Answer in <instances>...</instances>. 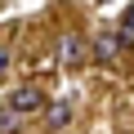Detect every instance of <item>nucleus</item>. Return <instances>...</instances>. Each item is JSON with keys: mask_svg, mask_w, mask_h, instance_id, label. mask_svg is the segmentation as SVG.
I'll list each match as a JSON object with an SVG mask.
<instances>
[{"mask_svg": "<svg viewBox=\"0 0 134 134\" xmlns=\"http://www.w3.org/2000/svg\"><path fill=\"white\" fill-rule=\"evenodd\" d=\"M116 40H121V45H134V5L121 14V31H116Z\"/></svg>", "mask_w": 134, "mask_h": 134, "instance_id": "obj_5", "label": "nucleus"}, {"mask_svg": "<svg viewBox=\"0 0 134 134\" xmlns=\"http://www.w3.org/2000/svg\"><path fill=\"white\" fill-rule=\"evenodd\" d=\"M116 54H121V40H116V36H94V40H90V58H94V63H112Z\"/></svg>", "mask_w": 134, "mask_h": 134, "instance_id": "obj_3", "label": "nucleus"}, {"mask_svg": "<svg viewBox=\"0 0 134 134\" xmlns=\"http://www.w3.org/2000/svg\"><path fill=\"white\" fill-rule=\"evenodd\" d=\"M14 125H18V116H14L5 103H0V130H14Z\"/></svg>", "mask_w": 134, "mask_h": 134, "instance_id": "obj_6", "label": "nucleus"}, {"mask_svg": "<svg viewBox=\"0 0 134 134\" xmlns=\"http://www.w3.org/2000/svg\"><path fill=\"white\" fill-rule=\"evenodd\" d=\"M85 58H90V40L85 36H63L58 40V63L63 67H81Z\"/></svg>", "mask_w": 134, "mask_h": 134, "instance_id": "obj_2", "label": "nucleus"}, {"mask_svg": "<svg viewBox=\"0 0 134 134\" xmlns=\"http://www.w3.org/2000/svg\"><path fill=\"white\" fill-rule=\"evenodd\" d=\"M9 72V49H0V76Z\"/></svg>", "mask_w": 134, "mask_h": 134, "instance_id": "obj_7", "label": "nucleus"}, {"mask_svg": "<svg viewBox=\"0 0 134 134\" xmlns=\"http://www.w3.org/2000/svg\"><path fill=\"white\" fill-rule=\"evenodd\" d=\"M5 107L23 121V116H36V112H45V94L36 90V85H18L9 98H5Z\"/></svg>", "mask_w": 134, "mask_h": 134, "instance_id": "obj_1", "label": "nucleus"}, {"mask_svg": "<svg viewBox=\"0 0 134 134\" xmlns=\"http://www.w3.org/2000/svg\"><path fill=\"white\" fill-rule=\"evenodd\" d=\"M45 116H49L54 130H63L67 121H72V107H67V103H45Z\"/></svg>", "mask_w": 134, "mask_h": 134, "instance_id": "obj_4", "label": "nucleus"}]
</instances>
